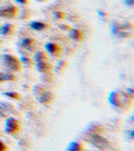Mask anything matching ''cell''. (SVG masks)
<instances>
[{
  "instance_id": "obj_1",
  "label": "cell",
  "mask_w": 134,
  "mask_h": 151,
  "mask_svg": "<svg viewBox=\"0 0 134 151\" xmlns=\"http://www.w3.org/2000/svg\"><path fill=\"white\" fill-rule=\"evenodd\" d=\"M108 101L114 108L119 110L127 111L131 108L133 102V97H131L127 92L115 90L109 94Z\"/></svg>"
},
{
  "instance_id": "obj_2",
  "label": "cell",
  "mask_w": 134,
  "mask_h": 151,
  "mask_svg": "<svg viewBox=\"0 0 134 151\" xmlns=\"http://www.w3.org/2000/svg\"><path fill=\"white\" fill-rule=\"evenodd\" d=\"M32 93L38 103L45 105V106L53 104L55 101V95L43 85H35L32 89Z\"/></svg>"
},
{
  "instance_id": "obj_3",
  "label": "cell",
  "mask_w": 134,
  "mask_h": 151,
  "mask_svg": "<svg viewBox=\"0 0 134 151\" xmlns=\"http://www.w3.org/2000/svg\"><path fill=\"white\" fill-rule=\"evenodd\" d=\"M35 60L36 70L41 74H48L53 70L50 63L48 62V58L43 52H35Z\"/></svg>"
},
{
  "instance_id": "obj_4",
  "label": "cell",
  "mask_w": 134,
  "mask_h": 151,
  "mask_svg": "<svg viewBox=\"0 0 134 151\" xmlns=\"http://www.w3.org/2000/svg\"><path fill=\"white\" fill-rule=\"evenodd\" d=\"M111 31L115 36H119V37H129L132 35V25L129 23H119L114 22L112 24Z\"/></svg>"
},
{
  "instance_id": "obj_5",
  "label": "cell",
  "mask_w": 134,
  "mask_h": 151,
  "mask_svg": "<svg viewBox=\"0 0 134 151\" xmlns=\"http://www.w3.org/2000/svg\"><path fill=\"white\" fill-rule=\"evenodd\" d=\"M2 63L3 65L10 72H19L21 70V63L18 58L10 55H2Z\"/></svg>"
},
{
  "instance_id": "obj_6",
  "label": "cell",
  "mask_w": 134,
  "mask_h": 151,
  "mask_svg": "<svg viewBox=\"0 0 134 151\" xmlns=\"http://www.w3.org/2000/svg\"><path fill=\"white\" fill-rule=\"evenodd\" d=\"M21 130V126L19 121L14 117H7L5 120V127L4 131L8 135H15Z\"/></svg>"
},
{
  "instance_id": "obj_7",
  "label": "cell",
  "mask_w": 134,
  "mask_h": 151,
  "mask_svg": "<svg viewBox=\"0 0 134 151\" xmlns=\"http://www.w3.org/2000/svg\"><path fill=\"white\" fill-rule=\"evenodd\" d=\"M18 9L16 6L7 5L0 7V17L5 19H13L17 16Z\"/></svg>"
},
{
  "instance_id": "obj_8",
  "label": "cell",
  "mask_w": 134,
  "mask_h": 151,
  "mask_svg": "<svg viewBox=\"0 0 134 151\" xmlns=\"http://www.w3.org/2000/svg\"><path fill=\"white\" fill-rule=\"evenodd\" d=\"M90 141L93 145H95L96 147L100 148V149H105V148L109 147V142L107 141L105 138L102 137L99 134H92L91 138H90Z\"/></svg>"
},
{
  "instance_id": "obj_9",
  "label": "cell",
  "mask_w": 134,
  "mask_h": 151,
  "mask_svg": "<svg viewBox=\"0 0 134 151\" xmlns=\"http://www.w3.org/2000/svg\"><path fill=\"white\" fill-rule=\"evenodd\" d=\"M19 47L28 52H35L36 48V40L35 38H31V37L23 38L22 40H20Z\"/></svg>"
},
{
  "instance_id": "obj_10",
  "label": "cell",
  "mask_w": 134,
  "mask_h": 151,
  "mask_svg": "<svg viewBox=\"0 0 134 151\" xmlns=\"http://www.w3.org/2000/svg\"><path fill=\"white\" fill-rule=\"evenodd\" d=\"M45 50L48 52V53H50L52 57H60L61 53L63 52V48L61 47L58 43H55V42H48L45 43Z\"/></svg>"
},
{
  "instance_id": "obj_11",
  "label": "cell",
  "mask_w": 134,
  "mask_h": 151,
  "mask_svg": "<svg viewBox=\"0 0 134 151\" xmlns=\"http://www.w3.org/2000/svg\"><path fill=\"white\" fill-rule=\"evenodd\" d=\"M14 107L11 104L6 102H0V117H8L11 113H13Z\"/></svg>"
},
{
  "instance_id": "obj_12",
  "label": "cell",
  "mask_w": 134,
  "mask_h": 151,
  "mask_svg": "<svg viewBox=\"0 0 134 151\" xmlns=\"http://www.w3.org/2000/svg\"><path fill=\"white\" fill-rule=\"evenodd\" d=\"M14 25L10 23H5L0 27V35L2 36H10L14 33Z\"/></svg>"
},
{
  "instance_id": "obj_13",
  "label": "cell",
  "mask_w": 134,
  "mask_h": 151,
  "mask_svg": "<svg viewBox=\"0 0 134 151\" xmlns=\"http://www.w3.org/2000/svg\"><path fill=\"white\" fill-rule=\"evenodd\" d=\"M70 37L75 41H82L84 38V33L81 29H77V28H72L70 29L69 32Z\"/></svg>"
},
{
  "instance_id": "obj_14",
  "label": "cell",
  "mask_w": 134,
  "mask_h": 151,
  "mask_svg": "<svg viewBox=\"0 0 134 151\" xmlns=\"http://www.w3.org/2000/svg\"><path fill=\"white\" fill-rule=\"evenodd\" d=\"M29 27L35 31H43L48 27V25L45 22H41V21H31L29 23Z\"/></svg>"
},
{
  "instance_id": "obj_15",
  "label": "cell",
  "mask_w": 134,
  "mask_h": 151,
  "mask_svg": "<svg viewBox=\"0 0 134 151\" xmlns=\"http://www.w3.org/2000/svg\"><path fill=\"white\" fill-rule=\"evenodd\" d=\"M83 149H84V146H83L82 143L76 142V141L71 142L69 146L67 147V150H69V151H81Z\"/></svg>"
},
{
  "instance_id": "obj_16",
  "label": "cell",
  "mask_w": 134,
  "mask_h": 151,
  "mask_svg": "<svg viewBox=\"0 0 134 151\" xmlns=\"http://www.w3.org/2000/svg\"><path fill=\"white\" fill-rule=\"evenodd\" d=\"M15 76L8 73H0V83L8 82V81H15Z\"/></svg>"
},
{
  "instance_id": "obj_17",
  "label": "cell",
  "mask_w": 134,
  "mask_h": 151,
  "mask_svg": "<svg viewBox=\"0 0 134 151\" xmlns=\"http://www.w3.org/2000/svg\"><path fill=\"white\" fill-rule=\"evenodd\" d=\"M3 95L6 97H9V98H11V99H15V100L20 98V95L18 93H16V92H5Z\"/></svg>"
},
{
  "instance_id": "obj_18",
  "label": "cell",
  "mask_w": 134,
  "mask_h": 151,
  "mask_svg": "<svg viewBox=\"0 0 134 151\" xmlns=\"http://www.w3.org/2000/svg\"><path fill=\"white\" fill-rule=\"evenodd\" d=\"M124 3H125L126 6H128V7H130V8H132L133 4H134V0H124Z\"/></svg>"
},
{
  "instance_id": "obj_19",
  "label": "cell",
  "mask_w": 134,
  "mask_h": 151,
  "mask_svg": "<svg viewBox=\"0 0 134 151\" xmlns=\"http://www.w3.org/2000/svg\"><path fill=\"white\" fill-rule=\"evenodd\" d=\"M7 149H8V148H7V146L5 145V143L2 140H0V151H6Z\"/></svg>"
},
{
  "instance_id": "obj_20",
  "label": "cell",
  "mask_w": 134,
  "mask_h": 151,
  "mask_svg": "<svg viewBox=\"0 0 134 151\" xmlns=\"http://www.w3.org/2000/svg\"><path fill=\"white\" fill-rule=\"evenodd\" d=\"M15 2H17L19 4H22V5H27L29 0H14Z\"/></svg>"
},
{
  "instance_id": "obj_21",
  "label": "cell",
  "mask_w": 134,
  "mask_h": 151,
  "mask_svg": "<svg viewBox=\"0 0 134 151\" xmlns=\"http://www.w3.org/2000/svg\"><path fill=\"white\" fill-rule=\"evenodd\" d=\"M55 15L57 16L58 18H60V19L65 18V14H64V12H55Z\"/></svg>"
},
{
  "instance_id": "obj_22",
  "label": "cell",
  "mask_w": 134,
  "mask_h": 151,
  "mask_svg": "<svg viewBox=\"0 0 134 151\" xmlns=\"http://www.w3.org/2000/svg\"><path fill=\"white\" fill-rule=\"evenodd\" d=\"M36 1H40V2H43V1H45V0H36Z\"/></svg>"
}]
</instances>
